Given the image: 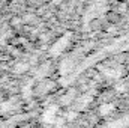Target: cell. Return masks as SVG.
<instances>
[{
  "mask_svg": "<svg viewBox=\"0 0 129 128\" xmlns=\"http://www.w3.org/2000/svg\"><path fill=\"white\" fill-rule=\"evenodd\" d=\"M29 69V65L27 63H18L17 66H15V72H24V71H27Z\"/></svg>",
  "mask_w": 129,
  "mask_h": 128,
  "instance_id": "3",
  "label": "cell"
},
{
  "mask_svg": "<svg viewBox=\"0 0 129 128\" xmlns=\"http://www.w3.org/2000/svg\"><path fill=\"white\" fill-rule=\"evenodd\" d=\"M113 109H114V105H113V104H104V105L99 109V112H101L102 115H107V113H110Z\"/></svg>",
  "mask_w": 129,
  "mask_h": 128,
  "instance_id": "2",
  "label": "cell"
},
{
  "mask_svg": "<svg viewBox=\"0 0 129 128\" xmlns=\"http://www.w3.org/2000/svg\"><path fill=\"white\" fill-rule=\"evenodd\" d=\"M57 110H59V107H57V105L50 107V109L44 113V121H45V122H54V121H56V118H57Z\"/></svg>",
  "mask_w": 129,
  "mask_h": 128,
  "instance_id": "1",
  "label": "cell"
}]
</instances>
